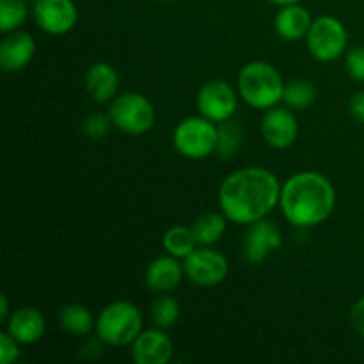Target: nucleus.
Segmentation results:
<instances>
[{
    "label": "nucleus",
    "instance_id": "bb28decb",
    "mask_svg": "<svg viewBox=\"0 0 364 364\" xmlns=\"http://www.w3.org/2000/svg\"><path fill=\"white\" fill-rule=\"evenodd\" d=\"M345 68L354 80L364 82V46H352L345 55Z\"/></svg>",
    "mask_w": 364,
    "mask_h": 364
},
{
    "label": "nucleus",
    "instance_id": "c85d7f7f",
    "mask_svg": "<svg viewBox=\"0 0 364 364\" xmlns=\"http://www.w3.org/2000/svg\"><path fill=\"white\" fill-rule=\"evenodd\" d=\"M350 322H352V327L355 329V333L364 338V297L359 299V301L352 306Z\"/></svg>",
    "mask_w": 364,
    "mask_h": 364
},
{
    "label": "nucleus",
    "instance_id": "6ab92c4d",
    "mask_svg": "<svg viewBox=\"0 0 364 364\" xmlns=\"http://www.w3.org/2000/svg\"><path fill=\"white\" fill-rule=\"evenodd\" d=\"M228 226V217L224 213H215L208 212L199 215L198 219H194L192 223V231H194V237L198 240L199 245H213L224 237Z\"/></svg>",
    "mask_w": 364,
    "mask_h": 364
},
{
    "label": "nucleus",
    "instance_id": "f257e3e1",
    "mask_svg": "<svg viewBox=\"0 0 364 364\" xmlns=\"http://www.w3.org/2000/svg\"><path fill=\"white\" fill-rule=\"evenodd\" d=\"M281 185L274 173L263 167H244L224 178L219 188V205L228 220L235 224L265 219L279 205Z\"/></svg>",
    "mask_w": 364,
    "mask_h": 364
},
{
    "label": "nucleus",
    "instance_id": "a878e982",
    "mask_svg": "<svg viewBox=\"0 0 364 364\" xmlns=\"http://www.w3.org/2000/svg\"><path fill=\"white\" fill-rule=\"evenodd\" d=\"M110 127H112V119L110 116H105V114L95 112L91 116H87L82 123V132L87 135L92 141H98V139H103L110 132Z\"/></svg>",
    "mask_w": 364,
    "mask_h": 364
},
{
    "label": "nucleus",
    "instance_id": "4be33fe9",
    "mask_svg": "<svg viewBox=\"0 0 364 364\" xmlns=\"http://www.w3.org/2000/svg\"><path fill=\"white\" fill-rule=\"evenodd\" d=\"M315 98H316V87L311 84V82L297 78V80H291L284 85L283 102L287 103L290 109H295V110L308 109V107L313 105Z\"/></svg>",
    "mask_w": 364,
    "mask_h": 364
},
{
    "label": "nucleus",
    "instance_id": "20e7f679",
    "mask_svg": "<svg viewBox=\"0 0 364 364\" xmlns=\"http://www.w3.org/2000/svg\"><path fill=\"white\" fill-rule=\"evenodd\" d=\"M96 334L100 340L112 347L134 343L142 331V315L135 304L116 301L107 304L96 318Z\"/></svg>",
    "mask_w": 364,
    "mask_h": 364
},
{
    "label": "nucleus",
    "instance_id": "4468645a",
    "mask_svg": "<svg viewBox=\"0 0 364 364\" xmlns=\"http://www.w3.org/2000/svg\"><path fill=\"white\" fill-rule=\"evenodd\" d=\"M36 53V41L28 32H9L0 43V66L4 71H20L31 64Z\"/></svg>",
    "mask_w": 364,
    "mask_h": 364
},
{
    "label": "nucleus",
    "instance_id": "dca6fc26",
    "mask_svg": "<svg viewBox=\"0 0 364 364\" xmlns=\"http://www.w3.org/2000/svg\"><path fill=\"white\" fill-rule=\"evenodd\" d=\"M176 256H160L155 258L146 269V284L149 290L156 294H167L173 291L181 283L185 274L183 263L178 262Z\"/></svg>",
    "mask_w": 364,
    "mask_h": 364
},
{
    "label": "nucleus",
    "instance_id": "7c9ffc66",
    "mask_svg": "<svg viewBox=\"0 0 364 364\" xmlns=\"http://www.w3.org/2000/svg\"><path fill=\"white\" fill-rule=\"evenodd\" d=\"M9 316V301H7V295L2 294V297H0V320L7 322Z\"/></svg>",
    "mask_w": 364,
    "mask_h": 364
},
{
    "label": "nucleus",
    "instance_id": "aec40b11",
    "mask_svg": "<svg viewBox=\"0 0 364 364\" xmlns=\"http://www.w3.org/2000/svg\"><path fill=\"white\" fill-rule=\"evenodd\" d=\"M59 320L60 327L68 334H75V336H85L96 327V320L92 318L89 309L85 306L77 304V302L64 306L59 313Z\"/></svg>",
    "mask_w": 364,
    "mask_h": 364
},
{
    "label": "nucleus",
    "instance_id": "f3484780",
    "mask_svg": "<svg viewBox=\"0 0 364 364\" xmlns=\"http://www.w3.org/2000/svg\"><path fill=\"white\" fill-rule=\"evenodd\" d=\"M85 89L98 103L112 102L119 89V75L109 63H95L85 73Z\"/></svg>",
    "mask_w": 364,
    "mask_h": 364
},
{
    "label": "nucleus",
    "instance_id": "412c9836",
    "mask_svg": "<svg viewBox=\"0 0 364 364\" xmlns=\"http://www.w3.org/2000/svg\"><path fill=\"white\" fill-rule=\"evenodd\" d=\"M162 245L167 255L185 259L198 249L199 244L196 240L192 228L173 226L164 233Z\"/></svg>",
    "mask_w": 364,
    "mask_h": 364
},
{
    "label": "nucleus",
    "instance_id": "9d476101",
    "mask_svg": "<svg viewBox=\"0 0 364 364\" xmlns=\"http://www.w3.org/2000/svg\"><path fill=\"white\" fill-rule=\"evenodd\" d=\"M32 16L36 25L46 34L63 36L75 27L78 11L73 0H36Z\"/></svg>",
    "mask_w": 364,
    "mask_h": 364
},
{
    "label": "nucleus",
    "instance_id": "f03ea898",
    "mask_svg": "<svg viewBox=\"0 0 364 364\" xmlns=\"http://www.w3.org/2000/svg\"><path fill=\"white\" fill-rule=\"evenodd\" d=\"M336 205V191L323 174L302 171L294 174L281 187L279 206L290 224L313 228L329 219Z\"/></svg>",
    "mask_w": 364,
    "mask_h": 364
},
{
    "label": "nucleus",
    "instance_id": "a211bd4d",
    "mask_svg": "<svg viewBox=\"0 0 364 364\" xmlns=\"http://www.w3.org/2000/svg\"><path fill=\"white\" fill-rule=\"evenodd\" d=\"M313 20L311 14L306 7L299 6V4H290V6H283L279 13L276 14L274 20V27L279 38L284 41H299V39H306L309 28H311Z\"/></svg>",
    "mask_w": 364,
    "mask_h": 364
},
{
    "label": "nucleus",
    "instance_id": "9b49d317",
    "mask_svg": "<svg viewBox=\"0 0 364 364\" xmlns=\"http://www.w3.org/2000/svg\"><path fill=\"white\" fill-rule=\"evenodd\" d=\"M262 134L267 144L272 148H290L299 137V123L284 107H270L262 119Z\"/></svg>",
    "mask_w": 364,
    "mask_h": 364
},
{
    "label": "nucleus",
    "instance_id": "39448f33",
    "mask_svg": "<svg viewBox=\"0 0 364 364\" xmlns=\"http://www.w3.org/2000/svg\"><path fill=\"white\" fill-rule=\"evenodd\" d=\"M217 141H219V127H215V123L206 119L205 116L185 117L174 128V148L187 159H206L217 151Z\"/></svg>",
    "mask_w": 364,
    "mask_h": 364
},
{
    "label": "nucleus",
    "instance_id": "5701e85b",
    "mask_svg": "<svg viewBox=\"0 0 364 364\" xmlns=\"http://www.w3.org/2000/svg\"><path fill=\"white\" fill-rule=\"evenodd\" d=\"M180 302L171 295H162L151 304V320L160 329H171L180 320Z\"/></svg>",
    "mask_w": 364,
    "mask_h": 364
},
{
    "label": "nucleus",
    "instance_id": "b1692460",
    "mask_svg": "<svg viewBox=\"0 0 364 364\" xmlns=\"http://www.w3.org/2000/svg\"><path fill=\"white\" fill-rule=\"evenodd\" d=\"M27 14L25 0H0V31L4 34L14 32L25 23Z\"/></svg>",
    "mask_w": 364,
    "mask_h": 364
},
{
    "label": "nucleus",
    "instance_id": "c756f323",
    "mask_svg": "<svg viewBox=\"0 0 364 364\" xmlns=\"http://www.w3.org/2000/svg\"><path fill=\"white\" fill-rule=\"evenodd\" d=\"M348 112L354 117L358 123L364 124V91L355 92L350 98V103H348Z\"/></svg>",
    "mask_w": 364,
    "mask_h": 364
},
{
    "label": "nucleus",
    "instance_id": "1a4fd4ad",
    "mask_svg": "<svg viewBox=\"0 0 364 364\" xmlns=\"http://www.w3.org/2000/svg\"><path fill=\"white\" fill-rule=\"evenodd\" d=\"M238 107V98L235 89L224 80H210L199 89L198 109L201 116L213 123L230 121Z\"/></svg>",
    "mask_w": 364,
    "mask_h": 364
},
{
    "label": "nucleus",
    "instance_id": "2eb2a0df",
    "mask_svg": "<svg viewBox=\"0 0 364 364\" xmlns=\"http://www.w3.org/2000/svg\"><path fill=\"white\" fill-rule=\"evenodd\" d=\"M6 331L20 345H32L45 336L46 320L36 308H20L6 322Z\"/></svg>",
    "mask_w": 364,
    "mask_h": 364
},
{
    "label": "nucleus",
    "instance_id": "423d86ee",
    "mask_svg": "<svg viewBox=\"0 0 364 364\" xmlns=\"http://www.w3.org/2000/svg\"><path fill=\"white\" fill-rule=\"evenodd\" d=\"M109 116L117 130L128 135H142L155 124L156 112L153 103L141 92H123L112 100Z\"/></svg>",
    "mask_w": 364,
    "mask_h": 364
},
{
    "label": "nucleus",
    "instance_id": "6e6552de",
    "mask_svg": "<svg viewBox=\"0 0 364 364\" xmlns=\"http://www.w3.org/2000/svg\"><path fill=\"white\" fill-rule=\"evenodd\" d=\"M185 276L198 287H215L220 284L228 276L226 256L219 251L205 247L196 249L191 256H187L183 262Z\"/></svg>",
    "mask_w": 364,
    "mask_h": 364
},
{
    "label": "nucleus",
    "instance_id": "7ed1b4c3",
    "mask_svg": "<svg viewBox=\"0 0 364 364\" xmlns=\"http://www.w3.org/2000/svg\"><path fill=\"white\" fill-rule=\"evenodd\" d=\"M284 85L279 71L265 60L247 63L238 73V95L252 109L267 110L283 102Z\"/></svg>",
    "mask_w": 364,
    "mask_h": 364
},
{
    "label": "nucleus",
    "instance_id": "f8f14e48",
    "mask_svg": "<svg viewBox=\"0 0 364 364\" xmlns=\"http://www.w3.org/2000/svg\"><path fill=\"white\" fill-rule=\"evenodd\" d=\"M283 238L276 224L267 219H259L249 224L244 238V256L249 263H262L272 251L281 247Z\"/></svg>",
    "mask_w": 364,
    "mask_h": 364
},
{
    "label": "nucleus",
    "instance_id": "393cba45",
    "mask_svg": "<svg viewBox=\"0 0 364 364\" xmlns=\"http://www.w3.org/2000/svg\"><path fill=\"white\" fill-rule=\"evenodd\" d=\"M223 127H219V141H217V151L223 156H233L237 153L238 144H240L242 134L238 132L237 127L230 123H220Z\"/></svg>",
    "mask_w": 364,
    "mask_h": 364
},
{
    "label": "nucleus",
    "instance_id": "cd10ccee",
    "mask_svg": "<svg viewBox=\"0 0 364 364\" xmlns=\"http://www.w3.org/2000/svg\"><path fill=\"white\" fill-rule=\"evenodd\" d=\"M18 341L11 336L7 331L0 333V361L2 364H11L20 358V347Z\"/></svg>",
    "mask_w": 364,
    "mask_h": 364
},
{
    "label": "nucleus",
    "instance_id": "2f4dec72",
    "mask_svg": "<svg viewBox=\"0 0 364 364\" xmlns=\"http://www.w3.org/2000/svg\"><path fill=\"white\" fill-rule=\"evenodd\" d=\"M272 4H276V6H290V4H299L301 0H270Z\"/></svg>",
    "mask_w": 364,
    "mask_h": 364
},
{
    "label": "nucleus",
    "instance_id": "0eeeda50",
    "mask_svg": "<svg viewBox=\"0 0 364 364\" xmlns=\"http://www.w3.org/2000/svg\"><path fill=\"white\" fill-rule=\"evenodd\" d=\"M308 50L316 60L331 63L347 50L348 34L345 25L334 16H320L313 21L306 36Z\"/></svg>",
    "mask_w": 364,
    "mask_h": 364
},
{
    "label": "nucleus",
    "instance_id": "ddd939ff",
    "mask_svg": "<svg viewBox=\"0 0 364 364\" xmlns=\"http://www.w3.org/2000/svg\"><path fill=\"white\" fill-rule=\"evenodd\" d=\"M173 341L164 329L141 331L132 343V359L137 364H166L173 358Z\"/></svg>",
    "mask_w": 364,
    "mask_h": 364
}]
</instances>
